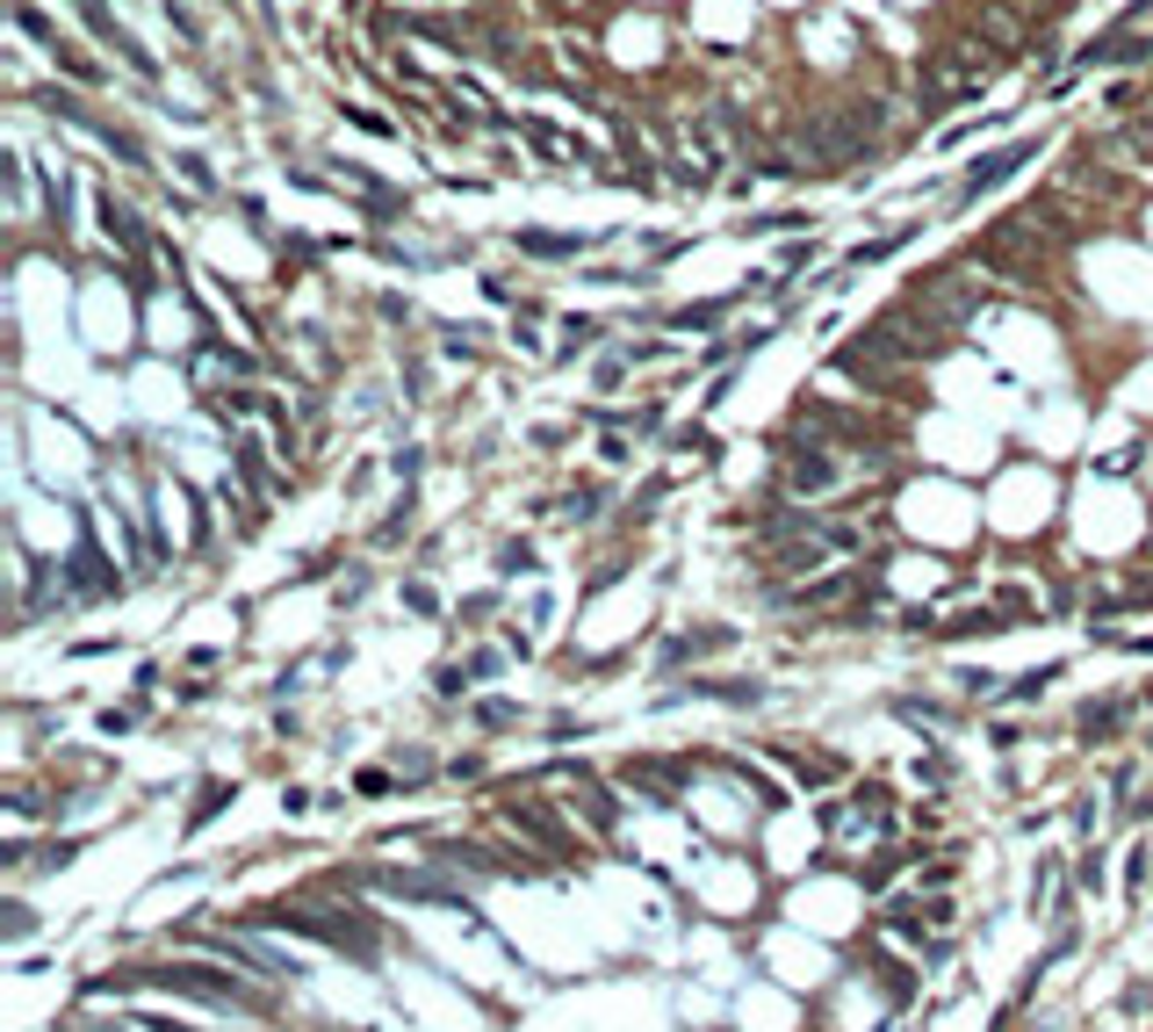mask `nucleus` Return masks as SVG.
<instances>
[{"label":"nucleus","instance_id":"obj_1","mask_svg":"<svg viewBox=\"0 0 1153 1032\" xmlns=\"http://www.w3.org/2000/svg\"><path fill=\"white\" fill-rule=\"evenodd\" d=\"M281 924H296V931H311V939H325V946H339V953H354V960H376V931H368V917H339V910H275Z\"/></svg>","mask_w":1153,"mask_h":1032}]
</instances>
